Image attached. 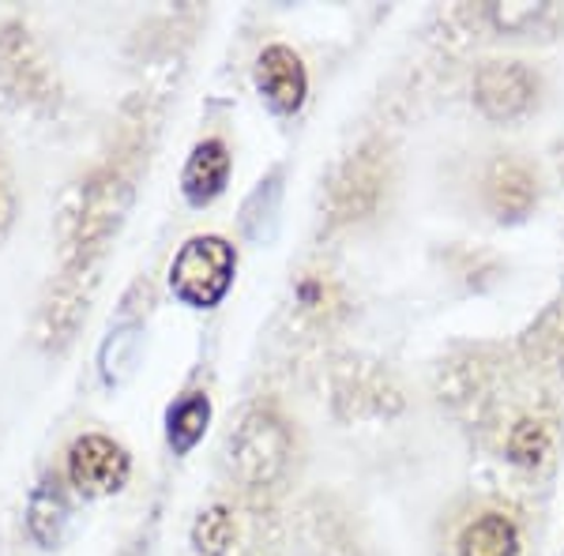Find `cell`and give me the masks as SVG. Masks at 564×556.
Listing matches in <instances>:
<instances>
[{"label": "cell", "instance_id": "obj_1", "mask_svg": "<svg viewBox=\"0 0 564 556\" xmlns=\"http://www.w3.org/2000/svg\"><path fill=\"white\" fill-rule=\"evenodd\" d=\"M230 279H234V249L223 237H193L177 252L174 271H170L174 294L199 308L215 305L230 290Z\"/></svg>", "mask_w": 564, "mask_h": 556}, {"label": "cell", "instance_id": "obj_2", "mask_svg": "<svg viewBox=\"0 0 564 556\" xmlns=\"http://www.w3.org/2000/svg\"><path fill=\"white\" fill-rule=\"evenodd\" d=\"M68 473L72 486L84 497H102V492H117L129 478V455L121 444H113L109 436H84L72 444L68 455Z\"/></svg>", "mask_w": 564, "mask_h": 556}, {"label": "cell", "instance_id": "obj_3", "mask_svg": "<svg viewBox=\"0 0 564 556\" xmlns=\"http://www.w3.org/2000/svg\"><path fill=\"white\" fill-rule=\"evenodd\" d=\"M534 98L531 72L520 65H486L478 72V102L489 117L508 121V117L523 113Z\"/></svg>", "mask_w": 564, "mask_h": 556}, {"label": "cell", "instance_id": "obj_4", "mask_svg": "<svg viewBox=\"0 0 564 556\" xmlns=\"http://www.w3.org/2000/svg\"><path fill=\"white\" fill-rule=\"evenodd\" d=\"M257 84L279 113H294L305 98L302 57H297L294 50H286V45H271V50H263L260 68H257Z\"/></svg>", "mask_w": 564, "mask_h": 556}, {"label": "cell", "instance_id": "obj_5", "mask_svg": "<svg viewBox=\"0 0 564 556\" xmlns=\"http://www.w3.org/2000/svg\"><path fill=\"white\" fill-rule=\"evenodd\" d=\"M226 173H230V154L218 140H207L199 143L188 159V170H185V193L193 204H207L223 193L226 185Z\"/></svg>", "mask_w": 564, "mask_h": 556}, {"label": "cell", "instance_id": "obj_6", "mask_svg": "<svg viewBox=\"0 0 564 556\" xmlns=\"http://www.w3.org/2000/svg\"><path fill=\"white\" fill-rule=\"evenodd\" d=\"M489 204L508 218L523 215L527 207L534 204L531 173L523 166H516V162H497L494 173H489Z\"/></svg>", "mask_w": 564, "mask_h": 556}, {"label": "cell", "instance_id": "obj_7", "mask_svg": "<svg viewBox=\"0 0 564 556\" xmlns=\"http://www.w3.org/2000/svg\"><path fill=\"white\" fill-rule=\"evenodd\" d=\"M459 553L463 556H516L520 553V537H516V526L508 523L505 515H486L463 531Z\"/></svg>", "mask_w": 564, "mask_h": 556}, {"label": "cell", "instance_id": "obj_8", "mask_svg": "<svg viewBox=\"0 0 564 556\" xmlns=\"http://www.w3.org/2000/svg\"><path fill=\"white\" fill-rule=\"evenodd\" d=\"M234 542V523L230 515L223 512V508H212V512H204V519L196 523V549L199 553H226V545Z\"/></svg>", "mask_w": 564, "mask_h": 556}, {"label": "cell", "instance_id": "obj_9", "mask_svg": "<svg viewBox=\"0 0 564 556\" xmlns=\"http://www.w3.org/2000/svg\"><path fill=\"white\" fill-rule=\"evenodd\" d=\"M204 422H207V399H188L174 410L170 417V436H174L177 448H188L199 433H204Z\"/></svg>", "mask_w": 564, "mask_h": 556}, {"label": "cell", "instance_id": "obj_10", "mask_svg": "<svg viewBox=\"0 0 564 556\" xmlns=\"http://www.w3.org/2000/svg\"><path fill=\"white\" fill-rule=\"evenodd\" d=\"M545 448H550V436H545V428L539 422H523L512 433V455L520 462H542Z\"/></svg>", "mask_w": 564, "mask_h": 556}]
</instances>
